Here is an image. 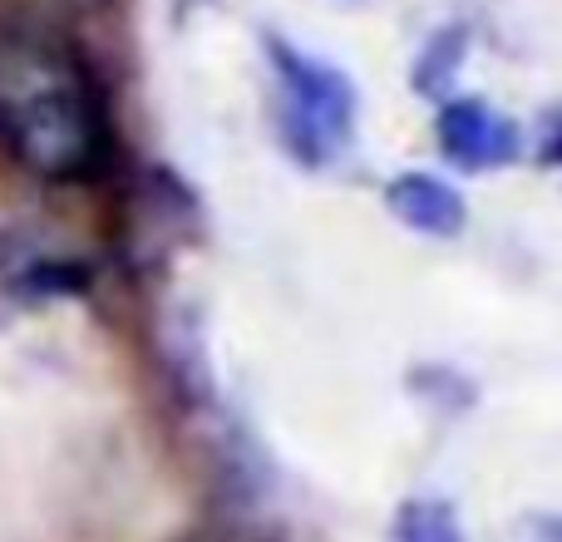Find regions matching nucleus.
I'll return each mask as SVG.
<instances>
[{
	"instance_id": "nucleus-5",
	"label": "nucleus",
	"mask_w": 562,
	"mask_h": 542,
	"mask_svg": "<svg viewBox=\"0 0 562 542\" xmlns=\"http://www.w3.org/2000/svg\"><path fill=\"white\" fill-rule=\"evenodd\" d=\"M464 45H469V25H445L425 39L415 59V89L429 99H449L454 94V75L464 65Z\"/></svg>"
},
{
	"instance_id": "nucleus-4",
	"label": "nucleus",
	"mask_w": 562,
	"mask_h": 542,
	"mask_svg": "<svg viewBox=\"0 0 562 542\" xmlns=\"http://www.w3.org/2000/svg\"><path fill=\"white\" fill-rule=\"evenodd\" d=\"M385 207L400 227L419 237H459L464 233V197L435 173H400L385 183Z\"/></svg>"
},
{
	"instance_id": "nucleus-2",
	"label": "nucleus",
	"mask_w": 562,
	"mask_h": 542,
	"mask_svg": "<svg viewBox=\"0 0 562 542\" xmlns=\"http://www.w3.org/2000/svg\"><path fill=\"white\" fill-rule=\"evenodd\" d=\"M267 59L277 79V138L296 163L326 168L356 138V84L340 65L267 35Z\"/></svg>"
},
{
	"instance_id": "nucleus-6",
	"label": "nucleus",
	"mask_w": 562,
	"mask_h": 542,
	"mask_svg": "<svg viewBox=\"0 0 562 542\" xmlns=\"http://www.w3.org/2000/svg\"><path fill=\"white\" fill-rule=\"evenodd\" d=\"M390 542H464V528L445 498H409L395 513Z\"/></svg>"
},
{
	"instance_id": "nucleus-8",
	"label": "nucleus",
	"mask_w": 562,
	"mask_h": 542,
	"mask_svg": "<svg viewBox=\"0 0 562 542\" xmlns=\"http://www.w3.org/2000/svg\"><path fill=\"white\" fill-rule=\"evenodd\" d=\"M553 158L562 163V128H558V138H553Z\"/></svg>"
},
{
	"instance_id": "nucleus-3",
	"label": "nucleus",
	"mask_w": 562,
	"mask_h": 542,
	"mask_svg": "<svg viewBox=\"0 0 562 542\" xmlns=\"http://www.w3.org/2000/svg\"><path fill=\"white\" fill-rule=\"evenodd\" d=\"M439 154L464 173H488V168H508L524 154V134L508 114H498L484 99H445L435 118Z\"/></svg>"
},
{
	"instance_id": "nucleus-7",
	"label": "nucleus",
	"mask_w": 562,
	"mask_h": 542,
	"mask_svg": "<svg viewBox=\"0 0 562 542\" xmlns=\"http://www.w3.org/2000/svg\"><path fill=\"white\" fill-rule=\"evenodd\" d=\"M543 542H562V518H548L543 523Z\"/></svg>"
},
{
	"instance_id": "nucleus-1",
	"label": "nucleus",
	"mask_w": 562,
	"mask_h": 542,
	"mask_svg": "<svg viewBox=\"0 0 562 542\" xmlns=\"http://www.w3.org/2000/svg\"><path fill=\"white\" fill-rule=\"evenodd\" d=\"M0 158L49 183H89L114 158L85 49L30 15H0Z\"/></svg>"
}]
</instances>
